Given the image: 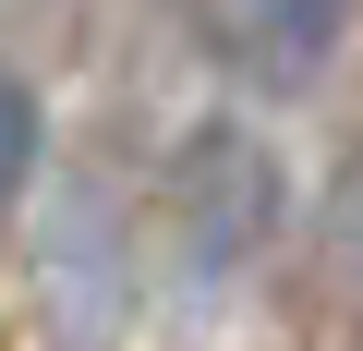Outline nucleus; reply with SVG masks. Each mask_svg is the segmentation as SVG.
Returning <instances> with one entry per match:
<instances>
[{
  "instance_id": "20e7f679",
  "label": "nucleus",
  "mask_w": 363,
  "mask_h": 351,
  "mask_svg": "<svg viewBox=\"0 0 363 351\" xmlns=\"http://www.w3.org/2000/svg\"><path fill=\"white\" fill-rule=\"evenodd\" d=\"M339 267L363 279V133H351V157H339Z\"/></svg>"
},
{
  "instance_id": "f03ea898",
  "label": "nucleus",
  "mask_w": 363,
  "mask_h": 351,
  "mask_svg": "<svg viewBox=\"0 0 363 351\" xmlns=\"http://www.w3.org/2000/svg\"><path fill=\"white\" fill-rule=\"evenodd\" d=\"M339 37H351V0H230V49H242L255 73H279V85L327 73Z\"/></svg>"
},
{
  "instance_id": "f257e3e1",
  "label": "nucleus",
  "mask_w": 363,
  "mask_h": 351,
  "mask_svg": "<svg viewBox=\"0 0 363 351\" xmlns=\"http://www.w3.org/2000/svg\"><path fill=\"white\" fill-rule=\"evenodd\" d=\"M157 230H169V255L194 267V279H242V267L267 255V230H279V157H267V133L194 121V133L169 145Z\"/></svg>"
},
{
  "instance_id": "7ed1b4c3",
  "label": "nucleus",
  "mask_w": 363,
  "mask_h": 351,
  "mask_svg": "<svg viewBox=\"0 0 363 351\" xmlns=\"http://www.w3.org/2000/svg\"><path fill=\"white\" fill-rule=\"evenodd\" d=\"M37 145H49V109H37V85L0 61V218L25 206V182H37Z\"/></svg>"
}]
</instances>
